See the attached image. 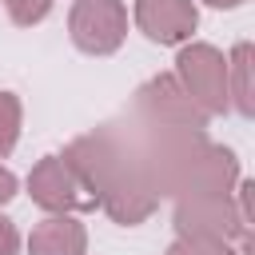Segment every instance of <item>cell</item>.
Listing matches in <instances>:
<instances>
[{
  "label": "cell",
  "mask_w": 255,
  "mask_h": 255,
  "mask_svg": "<svg viewBox=\"0 0 255 255\" xmlns=\"http://www.w3.org/2000/svg\"><path fill=\"white\" fill-rule=\"evenodd\" d=\"M207 4H211V8H239L243 0H207Z\"/></svg>",
  "instance_id": "9a60e30c"
},
{
  "label": "cell",
  "mask_w": 255,
  "mask_h": 255,
  "mask_svg": "<svg viewBox=\"0 0 255 255\" xmlns=\"http://www.w3.org/2000/svg\"><path fill=\"white\" fill-rule=\"evenodd\" d=\"M100 207L116 219V223H124V227H135V223H143L155 207H159V195L151 191V183L143 179V171H139V163H135V155H131V167L100 195Z\"/></svg>",
  "instance_id": "52a82bcc"
},
{
  "label": "cell",
  "mask_w": 255,
  "mask_h": 255,
  "mask_svg": "<svg viewBox=\"0 0 255 255\" xmlns=\"http://www.w3.org/2000/svg\"><path fill=\"white\" fill-rule=\"evenodd\" d=\"M28 195L36 207L52 211V215H76V211H92L96 199L88 195V187L76 179V171L64 163V155H44L32 175H28Z\"/></svg>",
  "instance_id": "5b68a950"
},
{
  "label": "cell",
  "mask_w": 255,
  "mask_h": 255,
  "mask_svg": "<svg viewBox=\"0 0 255 255\" xmlns=\"http://www.w3.org/2000/svg\"><path fill=\"white\" fill-rule=\"evenodd\" d=\"M20 120H24L20 100H16L12 92H0V159L12 155V147H16V139H20Z\"/></svg>",
  "instance_id": "30bf717a"
},
{
  "label": "cell",
  "mask_w": 255,
  "mask_h": 255,
  "mask_svg": "<svg viewBox=\"0 0 255 255\" xmlns=\"http://www.w3.org/2000/svg\"><path fill=\"white\" fill-rule=\"evenodd\" d=\"M227 100L235 104L239 116H255V96H251V44H235L227 56Z\"/></svg>",
  "instance_id": "9c48e42d"
},
{
  "label": "cell",
  "mask_w": 255,
  "mask_h": 255,
  "mask_svg": "<svg viewBox=\"0 0 255 255\" xmlns=\"http://www.w3.org/2000/svg\"><path fill=\"white\" fill-rule=\"evenodd\" d=\"M4 8H8L12 24L32 28V24H40V20L52 12V0H4Z\"/></svg>",
  "instance_id": "7c38bea8"
},
{
  "label": "cell",
  "mask_w": 255,
  "mask_h": 255,
  "mask_svg": "<svg viewBox=\"0 0 255 255\" xmlns=\"http://www.w3.org/2000/svg\"><path fill=\"white\" fill-rule=\"evenodd\" d=\"M16 187H20V183H16V175H12V171L0 163V207H4V203L16 195Z\"/></svg>",
  "instance_id": "5bb4252c"
},
{
  "label": "cell",
  "mask_w": 255,
  "mask_h": 255,
  "mask_svg": "<svg viewBox=\"0 0 255 255\" xmlns=\"http://www.w3.org/2000/svg\"><path fill=\"white\" fill-rule=\"evenodd\" d=\"M72 44L88 56H112L128 36V8L124 0H76L68 16Z\"/></svg>",
  "instance_id": "277c9868"
},
{
  "label": "cell",
  "mask_w": 255,
  "mask_h": 255,
  "mask_svg": "<svg viewBox=\"0 0 255 255\" xmlns=\"http://www.w3.org/2000/svg\"><path fill=\"white\" fill-rule=\"evenodd\" d=\"M199 24L195 0H135V28L151 44H183Z\"/></svg>",
  "instance_id": "8992f818"
},
{
  "label": "cell",
  "mask_w": 255,
  "mask_h": 255,
  "mask_svg": "<svg viewBox=\"0 0 255 255\" xmlns=\"http://www.w3.org/2000/svg\"><path fill=\"white\" fill-rule=\"evenodd\" d=\"M88 227L76 215H48L28 235V255H84Z\"/></svg>",
  "instance_id": "ba28073f"
},
{
  "label": "cell",
  "mask_w": 255,
  "mask_h": 255,
  "mask_svg": "<svg viewBox=\"0 0 255 255\" xmlns=\"http://www.w3.org/2000/svg\"><path fill=\"white\" fill-rule=\"evenodd\" d=\"M175 80L183 84V92L207 116H223L231 108V100H227V56L215 44H183L179 56H175Z\"/></svg>",
  "instance_id": "7a4b0ae2"
},
{
  "label": "cell",
  "mask_w": 255,
  "mask_h": 255,
  "mask_svg": "<svg viewBox=\"0 0 255 255\" xmlns=\"http://www.w3.org/2000/svg\"><path fill=\"white\" fill-rule=\"evenodd\" d=\"M167 255H239V251H231V243H223V239H191V235H179L167 247Z\"/></svg>",
  "instance_id": "8fae6325"
},
{
  "label": "cell",
  "mask_w": 255,
  "mask_h": 255,
  "mask_svg": "<svg viewBox=\"0 0 255 255\" xmlns=\"http://www.w3.org/2000/svg\"><path fill=\"white\" fill-rule=\"evenodd\" d=\"M175 231L191 235V239H239L247 243V227H251V211L239 207V199L227 195H179L175 203Z\"/></svg>",
  "instance_id": "6da1fadb"
},
{
  "label": "cell",
  "mask_w": 255,
  "mask_h": 255,
  "mask_svg": "<svg viewBox=\"0 0 255 255\" xmlns=\"http://www.w3.org/2000/svg\"><path fill=\"white\" fill-rule=\"evenodd\" d=\"M135 112L143 116L147 128H171V131H203L207 128V112L183 92L175 72L151 76L135 92Z\"/></svg>",
  "instance_id": "3957f363"
},
{
  "label": "cell",
  "mask_w": 255,
  "mask_h": 255,
  "mask_svg": "<svg viewBox=\"0 0 255 255\" xmlns=\"http://www.w3.org/2000/svg\"><path fill=\"white\" fill-rule=\"evenodd\" d=\"M16 251H20V231L12 219L0 215V255H16Z\"/></svg>",
  "instance_id": "4fadbf2b"
}]
</instances>
